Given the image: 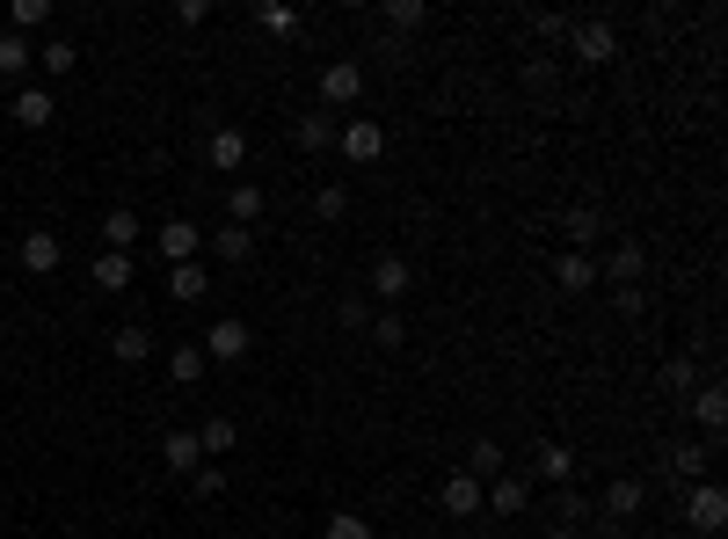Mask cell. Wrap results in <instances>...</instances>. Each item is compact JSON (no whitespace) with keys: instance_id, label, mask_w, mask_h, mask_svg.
<instances>
[{"instance_id":"cell-1","label":"cell","mask_w":728,"mask_h":539,"mask_svg":"<svg viewBox=\"0 0 728 539\" xmlns=\"http://www.w3.org/2000/svg\"><path fill=\"white\" fill-rule=\"evenodd\" d=\"M248 343H255V336H248V321L241 314H218L212 328H204V343H197V350H204V358H218V365H241Z\"/></svg>"},{"instance_id":"cell-2","label":"cell","mask_w":728,"mask_h":539,"mask_svg":"<svg viewBox=\"0 0 728 539\" xmlns=\"http://www.w3.org/2000/svg\"><path fill=\"white\" fill-rule=\"evenodd\" d=\"M357 96H364V66H357V59L321 66V110H328V117H336V110H350Z\"/></svg>"},{"instance_id":"cell-3","label":"cell","mask_w":728,"mask_h":539,"mask_svg":"<svg viewBox=\"0 0 728 539\" xmlns=\"http://www.w3.org/2000/svg\"><path fill=\"white\" fill-rule=\"evenodd\" d=\"M336 147H342V161H357V168H372L379 153H387V131L372 117H350V124H336Z\"/></svg>"},{"instance_id":"cell-4","label":"cell","mask_w":728,"mask_h":539,"mask_svg":"<svg viewBox=\"0 0 728 539\" xmlns=\"http://www.w3.org/2000/svg\"><path fill=\"white\" fill-rule=\"evenodd\" d=\"M685 525H692V532H706V539H714V532H721V525H728V496L714 489V481H700V489L685 496Z\"/></svg>"},{"instance_id":"cell-5","label":"cell","mask_w":728,"mask_h":539,"mask_svg":"<svg viewBox=\"0 0 728 539\" xmlns=\"http://www.w3.org/2000/svg\"><path fill=\"white\" fill-rule=\"evenodd\" d=\"M481 511L525 517V511H532V481H525V474H495V489H481Z\"/></svg>"},{"instance_id":"cell-6","label":"cell","mask_w":728,"mask_h":539,"mask_svg":"<svg viewBox=\"0 0 728 539\" xmlns=\"http://www.w3.org/2000/svg\"><path fill=\"white\" fill-rule=\"evenodd\" d=\"M197 248H204V226L197 220H168L161 226V255H168V263H197Z\"/></svg>"},{"instance_id":"cell-7","label":"cell","mask_w":728,"mask_h":539,"mask_svg":"<svg viewBox=\"0 0 728 539\" xmlns=\"http://www.w3.org/2000/svg\"><path fill=\"white\" fill-rule=\"evenodd\" d=\"M437 503H444L452 517H474V511H481V481H474V474L460 466V474H444V489H437Z\"/></svg>"},{"instance_id":"cell-8","label":"cell","mask_w":728,"mask_h":539,"mask_svg":"<svg viewBox=\"0 0 728 539\" xmlns=\"http://www.w3.org/2000/svg\"><path fill=\"white\" fill-rule=\"evenodd\" d=\"M110 358H117V365H146V358H153V328H146V321H124L117 336H110Z\"/></svg>"},{"instance_id":"cell-9","label":"cell","mask_w":728,"mask_h":539,"mask_svg":"<svg viewBox=\"0 0 728 539\" xmlns=\"http://www.w3.org/2000/svg\"><path fill=\"white\" fill-rule=\"evenodd\" d=\"M612 51H619L612 23H576V59H582V66H605Z\"/></svg>"},{"instance_id":"cell-10","label":"cell","mask_w":728,"mask_h":539,"mask_svg":"<svg viewBox=\"0 0 728 539\" xmlns=\"http://www.w3.org/2000/svg\"><path fill=\"white\" fill-rule=\"evenodd\" d=\"M204 153H212V168H218V175H234V168L248 161V131H234V124H218V131H212V147H204Z\"/></svg>"},{"instance_id":"cell-11","label":"cell","mask_w":728,"mask_h":539,"mask_svg":"<svg viewBox=\"0 0 728 539\" xmlns=\"http://www.w3.org/2000/svg\"><path fill=\"white\" fill-rule=\"evenodd\" d=\"M59 255H66V248H59V234H45V226H37V234H23V270L51 277V270H59Z\"/></svg>"},{"instance_id":"cell-12","label":"cell","mask_w":728,"mask_h":539,"mask_svg":"<svg viewBox=\"0 0 728 539\" xmlns=\"http://www.w3.org/2000/svg\"><path fill=\"white\" fill-rule=\"evenodd\" d=\"M641 503H649V489H641L633 474H627V481H612V489H605V517H612V525H627V517H641Z\"/></svg>"},{"instance_id":"cell-13","label":"cell","mask_w":728,"mask_h":539,"mask_svg":"<svg viewBox=\"0 0 728 539\" xmlns=\"http://www.w3.org/2000/svg\"><path fill=\"white\" fill-rule=\"evenodd\" d=\"M131 241H139V212H131V204H117V212H102V248H117V255H131Z\"/></svg>"},{"instance_id":"cell-14","label":"cell","mask_w":728,"mask_h":539,"mask_svg":"<svg viewBox=\"0 0 728 539\" xmlns=\"http://www.w3.org/2000/svg\"><path fill=\"white\" fill-rule=\"evenodd\" d=\"M409 285H415V277H409V263H401V255H379V263H372V292L387 299V306L409 292Z\"/></svg>"},{"instance_id":"cell-15","label":"cell","mask_w":728,"mask_h":539,"mask_svg":"<svg viewBox=\"0 0 728 539\" xmlns=\"http://www.w3.org/2000/svg\"><path fill=\"white\" fill-rule=\"evenodd\" d=\"M641 270H649V255H641V241H619L612 248V263H605V277L627 292V285H641Z\"/></svg>"},{"instance_id":"cell-16","label":"cell","mask_w":728,"mask_h":539,"mask_svg":"<svg viewBox=\"0 0 728 539\" xmlns=\"http://www.w3.org/2000/svg\"><path fill=\"white\" fill-rule=\"evenodd\" d=\"M51 117H59V102H51L45 88H23V96H15V124H23V131H45Z\"/></svg>"},{"instance_id":"cell-17","label":"cell","mask_w":728,"mask_h":539,"mask_svg":"<svg viewBox=\"0 0 728 539\" xmlns=\"http://www.w3.org/2000/svg\"><path fill=\"white\" fill-rule=\"evenodd\" d=\"M554 277H561V292H590V285H598V263H590V255H576V248H561Z\"/></svg>"},{"instance_id":"cell-18","label":"cell","mask_w":728,"mask_h":539,"mask_svg":"<svg viewBox=\"0 0 728 539\" xmlns=\"http://www.w3.org/2000/svg\"><path fill=\"white\" fill-rule=\"evenodd\" d=\"M161 460H168L175 474H197V466H204V452H197V430H168V438H161Z\"/></svg>"},{"instance_id":"cell-19","label":"cell","mask_w":728,"mask_h":539,"mask_svg":"<svg viewBox=\"0 0 728 539\" xmlns=\"http://www.w3.org/2000/svg\"><path fill=\"white\" fill-rule=\"evenodd\" d=\"M532 474H539V481H554V489H561V481H576V452H568V444H539Z\"/></svg>"},{"instance_id":"cell-20","label":"cell","mask_w":728,"mask_h":539,"mask_svg":"<svg viewBox=\"0 0 728 539\" xmlns=\"http://www.w3.org/2000/svg\"><path fill=\"white\" fill-rule=\"evenodd\" d=\"M234 444H241V430H234V416H212V423H204V430H197V452H204V460H226Z\"/></svg>"},{"instance_id":"cell-21","label":"cell","mask_w":728,"mask_h":539,"mask_svg":"<svg viewBox=\"0 0 728 539\" xmlns=\"http://www.w3.org/2000/svg\"><path fill=\"white\" fill-rule=\"evenodd\" d=\"M124 285H131V255L96 248V292H124Z\"/></svg>"},{"instance_id":"cell-22","label":"cell","mask_w":728,"mask_h":539,"mask_svg":"<svg viewBox=\"0 0 728 539\" xmlns=\"http://www.w3.org/2000/svg\"><path fill=\"white\" fill-rule=\"evenodd\" d=\"M168 292L183 299V306H197V299L212 292V277H204V263H175V270H168Z\"/></svg>"},{"instance_id":"cell-23","label":"cell","mask_w":728,"mask_h":539,"mask_svg":"<svg viewBox=\"0 0 728 539\" xmlns=\"http://www.w3.org/2000/svg\"><path fill=\"white\" fill-rule=\"evenodd\" d=\"M714 444H721V438H706V444H678V452H670V474H678V489L706 474V460H714Z\"/></svg>"},{"instance_id":"cell-24","label":"cell","mask_w":728,"mask_h":539,"mask_svg":"<svg viewBox=\"0 0 728 539\" xmlns=\"http://www.w3.org/2000/svg\"><path fill=\"white\" fill-rule=\"evenodd\" d=\"M291 139H299L306 153H328V147H336V117H328V110H314V117H299V131H291Z\"/></svg>"},{"instance_id":"cell-25","label":"cell","mask_w":728,"mask_h":539,"mask_svg":"<svg viewBox=\"0 0 728 539\" xmlns=\"http://www.w3.org/2000/svg\"><path fill=\"white\" fill-rule=\"evenodd\" d=\"M561 234H568V248L582 255V248L598 241V212H590V204H568V212H561Z\"/></svg>"},{"instance_id":"cell-26","label":"cell","mask_w":728,"mask_h":539,"mask_svg":"<svg viewBox=\"0 0 728 539\" xmlns=\"http://www.w3.org/2000/svg\"><path fill=\"white\" fill-rule=\"evenodd\" d=\"M692 416L706 423V438H721V423H728V393H721V387H700V393H692Z\"/></svg>"},{"instance_id":"cell-27","label":"cell","mask_w":728,"mask_h":539,"mask_svg":"<svg viewBox=\"0 0 728 539\" xmlns=\"http://www.w3.org/2000/svg\"><path fill=\"white\" fill-rule=\"evenodd\" d=\"M204 365H212V358H204V350H197V343L168 350V379H175V387H197V379H204Z\"/></svg>"},{"instance_id":"cell-28","label":"cell","mask_w":728,"mask_h":539,"mask_svg":"<svg viewBox=\"0 0 728 539\" xmlns=\"http://www.w3.org/2000/svg\"><path fill=\"white\" fill-rule=\"evenodd\" d=\"M212 248H218V263H248V255H255V234H248V226H218Z\"/></svg>"},{"instance_id":"cell-29","label":"cell","mask_w":728,"mask_h":539,"mask_svg":"<svg viewBox=\"0 0 728 539\" xmlns=\"http://www.w3.org/2000/svg\"><path fill=\"white\" fill-rule=\"evenodd\" d=\"M226 204H234V226H255L269 197H263V183H234V197H226Z\"/></svg>"},{"instance_id":"cell-30","label":"cell","mask_w":728,"mask_h":539,"mask_svg":"<svg viewBox=\"0 0 728 539\" xmlns=\"http://www.w3.org/2000/svg\"><path fill=\"white\" fill-rule=\"evenodd\" d=\"M29 66H37V51H29V37H15V29H8V37H0V74L15 80V74H29Z\"/></svg>"},{"instance_id":"cell-31","label":"cell","mask_w":728,"mask_h":539,"mask_svg":"<svg viewBox=\"0 0 728 539\" xmlns=\"http://www.w3.org/2000/svg\"><path fill=\"white\" fill-rule=\"evenodd\" d=\"M466 474H474V481H495V474H503V444L481 438L474 452H466Z\"/></svg>"},{"instance_id":"cell-32","label":"cell","mask_w":728,"mask_h":539,"mask_svg":"<svg viewBox=\"0 0 728 539\" xmlns=\"http://www.w3.org/2000/svg\"><path fill=\"white\" fill-rule=\"evenodd\" d=\"M37 66H45V74H51V80H59V74H73V66H80V51H73V45H66V37H51V45H45V51H37Z\"/></svg>"},{"instance_id":"cell-33","label":"cell","mask_w":728,"mask_h":539,"mask_svg":"<svg viewBox=\"0 0 728 539\" xmlns=\"http://www.w3.org/2000/svg\"><path fill=\"white\" fill-rule=\"evenodd\" d=\"M8 23H15V37L45 29V23H51V0H15V15H8Z\"/></svg>"},{"instance_id":"cell-34","label":"cell","mask_w":728,"mask_h":539,"mask_svg":"<svg viewBox=\"0 0 728 539\" xmlns=\"http://www.w3.org/2000/svg\"><path fill=\"white\" fill-rule=\"evenodd\" d=\"M423 23H430L423 0H387V29H423Z\"/></svg>"},{"instance_id":"cell-35","label":"cell","mask_w":728,"mask_h":539,"mask_svg":"<svg viewBox=\"0 0 728 539\" xmlns=\"http://www.w3.org/2000/svg\"><path fill=\"white\" fill-rule=\"evenodd\" d=\"M255 23H263L269 37H291V29H299V15H291V8H277V0H263V8H255Z\"/></svg>"},{"instance_id":"cell-36","label":"cell","mask_w":728,"mask_h":539,"mask_svg":"<svg viewBox=\"0 0 728 539\" xmlns=\"http://www.w3.org/2000/svg\"><path fill=\"white\" fill-rule=\"evenodd\" d=\"M321 539H372V525H364L357 511H336V517H328V532H321Z\"/></svg>"},{"instance_id":"cell-37","label":"cell","mask_w":728,"mask_h":539,"mask_svg":"<svg viewBox=\"0 0 728 539\" xmlns=\"http://www.w3.org/2000/svg\"><path fill=\"white\" fill-rule=\"evenodd\" d=\"M372 343H379V350H401V343H409L401 314H379V321H372Z\"/></svg>"},{"instance_id":"cell-38","label":"cell","mask_w":728,"mask_h":539,"mask_svg":"<svg viewBox=\"0 0 728 539\" xmlns=\"http://www.w3.org/2000/svg\"><path fill=\"white\" fill-rule=\"evenodd\" d=\"M314 212H321V220H342V212H350V190H342V183L314 190Z\"/></svg>"},{"instance_id":"cell-39","label":"cell","mask_w":728,"mask_h":539,"mask_svg":"<svg viewBox=\"0 0 728 539\" xmlns=\"http://www.w3.org/2000/svg\"><path fill=\"white\" fill-rule=\"evenodd\" d=\"M692 379H700L692 358H670V365H663V387H670V393H692Z\"/></svg>"},{"instance_id":"cell-40","label":"cell","mask_w":728,"mask_h":539,"mask_svg":"<svg viewBox=\"0 0 728 539\" xmlns=\"http://www.w3.org/2000/svg\"><path fill=\"white\" fill-rule=\"evenodd\" d=\"M190 489H197V496H218V489H226V466H197Z\"/></svg>"},{"instance_id":"cell-41","label":"cell","mask_w":728,"mask_h":539,"mask_svg":"<svg viewBox=\"0 0 728 539\" xmlns=\"http://www.w3.org/2000/svg\"><path fill=\"white\" fill-rule=\"evenodd\" d=\"M139 539H161V532H139Z\"/></svg>"},{"instance_id":"cell-42","label":"cell","mask_w":728,"mask_h":539,"mask_svg":"<svg viewBox=\"0 0 728 539\" xmlns=\"http://www.w3.org/2000/svg\"><path fill=\"white\" fill-rule=\"evenodd\" d=\"M590 539H612V532H590Z\"/></svg>"}]
</instances>
